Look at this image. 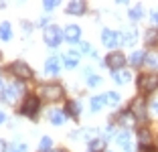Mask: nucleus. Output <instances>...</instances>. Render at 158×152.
Segmentation results:
<instances>
[{"mask_svg":"<svg viewBox=\"0 0 158 152\" xmlns=\"http://www.w3.org/2000/svg\"><path fill=\"white\" fill-rule=\"evenodd\" d=\"M43 39H45V43L51 47V49H57L65 37H63V31H61L57 24H51V27H47L45 31H43Z\"/></svg>","mask_w":158,"mask_h":152,"instance_id":"nucleus-1","label":"nucleus"},{"mask_svg":"<svg viewBox=\"0 0 158 152\" xmlns=\"http://www.w3.org/2000/svg\"><path fill=\"white\" fill-rule=\"evenodd\" d=\"M140 93H154L158 89V73H142L138 79Z\"/></svg>","mask_w":158,"mask_h":152,"instance_id":"nucleus-2","label":"nucleus"},{"mask_svg":"<svg viewBox=\"0 0 158 152\" xmlns=\"http://www.w3.org/2000/svg\"><path fill=\"white\" fill-rule=\"evenodd\" d=\"M10 73L14 75L16 79H20V81H28V79H33V69L28 67V63H24V61H14L12 65H10Z\"/></svg>","mask_w":158,"mask_h":152,"instance_id":"nucleus-3","label":"nucleus"},{"mask_svg":"<svg viewBox=\"0 0 158 152\" xmlns=\"http://www.w3.org/2000/svg\"><path fill=\"white\" fill-rule=\"evenodd\" d=\"M20 93H23V85H16V83H12V85H6L4 89H2V93H0V99L4 101V103H8V106H14L16 103V99L20 97Z\"/></svg>","mask_w":158,"mask_h":152,"instance_id":"nucleus-4","label":"nucleus"},{"mask_svg":"<svg viewBox=\"0 0 158 152\" xmlns=\"http://www.w3.org/2000/svg\"><path fill=\"white\" fill-rule=\"evenodd\" d=\"M39 106H41V101H39V97L35 95H27L23 101V106H20V114L27 116V118H37L39 114Z\"/></svg>","mask_w":158,"mask_h":152,"instance_id":"nucleus-5","label":"nucleus"},{"mask_svg":"<svg viewBox=\"0 0 158 152\" xmlns=\"http://www.w3.org/2000/svg\"><path fill=\"white\" fill-rule=\"evenodd\" d=\"M41 93L47 101H59L61 97L65 95V89H63V85H59V83H49V85H45V87L41 89Z\"/></svg>","mask_w":158,"mask_h":152,"instance_id":"nucleus-6","label":"nucleus"},{"mask_svg":"<svg viewBox=\"0 0 158 152\" xmlns=\"http://www.w3.org/2000/svg\"><path fill=\"white\" fill-rule=\"evenodd\" d=\"M128 63V59H126V55L122 53V51H112L110 55H107V59H106V65L110 67L112 71H120V69H124V65Z\"/></svg>","mask_w":158,"mask_h":152,"instance_id":"nucleus-7","label":"nucleus"},{"mask_svg":"<svg viewBox=\"0 0 158 152\" xmlns=\"http://www.w3.org/2000/svg\"><path fill=\"white\" fill-rule=\"evenodd\" d=\"M130 112L136 120H144L146 118V97L144 95H138L130 101Z\"/></svg>","mask_w":158,"mask_h":152,"instance_id":"nucleus-8","label":"nucleus"},{"mask_svg":"<svg viewBox=\"0 0 158 152\" xmlns=\"http://www.w3.org/2000/svg\"><path fill=\"white\" fill-rule=\"evenodd\" d=\"M102 43L107 47V49H114V47H118L122 43V37L118 35L116 31H112V28H103V32H102Z\"/></svg>","mask_w":158,"mask_h":152,"instance_id":"nucleus-9","label":"nucleus"},{"mask_svg":"<svg viewBox=\"0 0 158 152\" xmlns=\"http://www.w3.org/2000/svg\"><path fill=\"white\" fill-rule=\"evenodd\" d=\"M85 10H87V2H83V0H73L67 4V14H71V16H81Z\"/></svg>","mask_w":158,"mask_h":152,"instance_id":"nucleus-10","label":"nucleus"},{"mask_svg":"<svg viewBox=\"0 0 158 152\" xmlns=\"http://www.w3.org/2000/svg\"><path fill=\"white\" fill-rule=\"evenodd\" d=\"M63 37L69 43H79V39H81V28H79L77 24H69V27H65V31H63Z\"/></svg>","mask_w":158,"mask_h":152,"instance_id":"nucleus-11","label":"nucleus"},{"mask_svg":"<svg viewBox=\"0 0 158 152\" xmlns=\"http://www.w3.org/2000/svg\"><path fill=\"white\" fill-rule=\"evenodd\" d=\"M61 59L59 57H49V59H47V63H45V71L49 75H57L61 71Z\"/></svg>","mask_w":158,"mask_h":152,"instance_id":"nucleus-12","label":"nucleus"},{"mask_svg":"<svg viewBox=\"0 0 158 152\" xmlns=\"http://www.w3.org/2000/svg\"><path fill=\"white\" fill-rule=\"evenodd\" d=\"M118 142H120V146H122L124 152L134 150V144H132V138H130V132H128V130H124L122 134H118Z\"/></svg>","mask_w":158,"mask_h":152,"instance_id":"nucleus-13","label":"nucleus"},{"mask_svg":"<svg viewBox=\"0 0 158 152\" xmlns=\"http://www.w3.org/2000/svg\"><path fill=\"white\" fill-rule=\"evenodd\" d=\"M112 77L118 85H124V83H128L132 79V73L128 69H120V71H112Z\"/></svg>","mask_w":158,"mask_h":152,"instance_id":"nucleus-14","label":"nucleus"},{"mask_svg":"<svg viewBox=\"0 0 158 152\" xmlns=\"http://www.w3.org/2000/svg\"><path fill=\"white\" fill-rule=\"evenodd\" d=\"M49 120H51V124L61 126V124H65L67 114H65L63 110H51V112H49Z\"/></svg>","mask_w":158,"mask_h":152,"instance_id":"nucleus-15","label":"nucleus"},{"mask_svg":"<svg viewBox=\"0 0 158 152\" xmlns=\"http://www.w3.org/2000/svg\"><path fill=\"white\" fill-rule=\"evenodd\" d=\"M136 41H138V31H136V28L126 31V32H124V37H122V43H124L126 47H134Z\"/></svg>","mask_w":158,"mask_h":152,"instance_id":"nucleus-16","label":"nucleus"},{"mask_svg":"<svg viewBox=\"0 0 158 152\" xmlns=\"http://www.w3.org/2000/svg\"><path fill=\"white\" fill-rule=\"evenodd\" d=\"M150 142H152V134H150L146 128H142L138 132V144L142 148H150Z\"/></svg>","mask_w":158,"mask_h":152,"instance_id":"nucleus-17","label":"nucleus"},{"mask_svg":"<svg viewBox=\"0 0 158 152\" xmlns=\"http://www.w3.org/2000/svg\"><path fill=\"white\" fill-rule=\"evenodd\" d=\"M65 112L67 116H73V118H77L79 116V112H81V103H79V101H67L65 103Z\"/></svg>","mask_w":158,"mask_h":152,"instance_id":"nucleus-18","label":"nucleus"},{"mask_svg":"<svg viewBox=\"0 0 158 152\" xmlns=\"http://www.w3.org/2000/svg\"><path fill=\"white\" fill-rule=\"evenodd\" d=\"M61 61H63V65H65V69H75L77 63H79V57L75 55V53H67Z\"/></svg>","mask_w":158,"mask_h":152,"instance_id":"nucleus-19","label":"nucleus"},{"mask_svg":"<svg viewBox=\"0 0 158 152\" xmlns=\"http://www.w3.org/2000/svg\"><path fill=\"white\" fill-rule=\"evenodd\" d=\"M144 43H146L148 47L158 45V31H156V28H148V31H146V35H144Z\"/></svg>","mask_w":158,"mask_h":152,"instance_id":"nucleus-20","label":"nucleus"},{"mask_svg":"<svg viewBox=\"0 0 158 152\" xmlns=\"http://www.w3.org/2000/svg\"><path fill=\"white\" fill-rule=\"evenodd\" d=\"M142 61H146V53L144 51H134V53L130 55V65H134V67L142 65Z\"/></svg>","mask_w":158,"mask_h":152,"instance_id":"nucleus-21","label":"nucleus"},{"mask_svg":"<svg viewBox=\"0 0 158 152\" xmlns=\"http://www.w3.org/2000/svg\"><path fill=\"white\" fill-rule=\"evenodd\" d=\"M134 120H136V118L132 116V112L128 110V112H124V114L120 116V120H118V122H120V126H124V128H130V126L134 124Z\"/></svg>","mask_w":158,"mask_h":152,"instance_id":"nucleus-22","label":"nucleus"},{"mask_svg":"<svg viewBox=\"0 0 158 152\" xmlns=\"http://www.w3.org/2000/svg\"><path fill=\"white\" fill-rule=\"evenodd\" d=\"M106 106V95H93L91 97V112H99Z\"/></svg>","mask_w":158,"mask_h":152,"instance_id":"nucleus-23","label":"nucleus"},{"mask_svg":"<svg viewBox=\"0 0 158 152\" xmlns=\"http://www.w3.org/2000/svg\"><path fill=\"white\" fill-rule=\"evenodd\" d=\"M146 67L148 69H158V53H146Z\"/></svg>","mask_w":158,"mask_h":152,"instance_id":"nucleus-24","label":"nucleus"},{"mask_svg":"<svg viewBox=\"0 0 158 152\" xmlns=\"http://www.w3.org/2000/svg\"><path fill=\"white\" fill-rule=\"evenodd\" d=\"M0 39H2V41H10V39H12L10 23H2V24H0Z\"/></svg>","mask_w":158,"mask_h":152,"instance_id":"nucleus-25","label":"nucleus"},{"mask_svg":"<svg viewBox=\"0 0 158 152\" xmlns=\"http://www.w3.org/2000/svg\"><path fill=\"white\" fill-rule=\"evenodd\" d=\"M103 148H106V140L95 138V140H91V142H89V150H91V152H102Z\"/></svg>","mask_w":158,"mask_h":152,"instance_id":"nucleus-26","label":"nucleus"},{"mask_svg":"<svg viewBox=\"0 0 158 152\" xmlns=\"http://www.w3.org/2000/svg\"><path fill=\"white\" fill-rule=\"evenodd\" d=\"M106 103H107V106H118V103H120V93L107 91L106 93Z\"/></svg>","mask_w":158,"mask_h":152,"instance_id":"nucleus-27","label":"nucleus"},{"mask_svg":"<svg viewBox=\"0 0 158 152\" xmlns=\"http://www.w3.org/2000/svg\"><path fill=\"white\" fill-rule=\"evenodd\" d=\"M51 148H53V140L49 138V136H45V138L41 140V146H39V150H41V152H51Z\"/></svg>","mask_w":158,"mask_h":152,"instance_id":"nucleus-28","label":"nucleus"},{"mask_svg":"<svg viewBox=\"0 0 158 152\" xmlns=\"http://www.w3.org/2000/svg\"><path fill=\"white\" fill-rule=\"evenodd\" d=\"M128 16H130V20H140V19H142V8H140V6H134V8H130Z\"/></svg>","mask_w":158,"mask_h":152,"instance_id":"nucleus-29","label":"nucleus"},{"mask_svg":"<svg viewBox=\"0 0 158 152\" xmlns=\"http://www.w3.org/2000/svg\"><path fill=\"white\" fill-rule=\"evenodd\" d=\"M8 152H27V144H23V142H14L12 146L8 148Z\"/></svg>","mask_w":158,"mask_h":152,"instance_id":"nucleus-30","label":"nucleus"},{"mask_svg":"<svg viewBox=\"0 0 158 152\" xmlns=\"http://www.w3.org/2000/svg\"><path fill=\"white\" fill-rule=\"evenodd\" d=\"M87 85H89V87L102 85V77H99V75H89V77H87Z\"/></svg>","mask_w":158,"mask_h":152,"instance_id":"nucleus-31","label":"nucleus"},{"mask_svg":"<svg viewBox=\"0 0 158 152\" xmlns=\"http://www.w3.org/2000/svg\"><path fill=\"white\" fill-rule=\"evenodd\" d=\"M57 6H59V2H55V0H45V2H43V8H45L47 12H51V10H55Z\"/></svg>","mask_w":158,"mask_h":152,"instance_id":"nucleus-32","label":"nucleus"},{"mask_svg":"<svg viewBox=\"0 0 158 152\" xmlns=\"http://www.w3.org/2000/svg\"><path fill=\"white\" fill-rule=\"evenodd\" d=\"M79 53H83V55H87V53H91V49H89V43H85V41H81L79 43Z\"/></svg>","mask_w":158,"mask_h":152,"instance_id":"nucleus-33","label":"nucleus"},{"mask_svg":"<svg viewBox=\"0 0 158 152\" xmlns=\"http://www.w3.org/2000/svg\"><path fill=\"white\" fill-rule=\"evenodd\" d=\"M150 112H152L154 116H158V99L152 101V106H150Z\"/></svg>","mask_w":158,"mask_h":152,"instance_id":"nucleus-34","label":"nucleus"},{"mask_svg":"<svg viewBox=\"0 0 158 152\" xmlns=\"http://www.w3.org/2000/svg\"><path fill=\"white\" fill-rule=\"evenodd\" d=\"M150 19H152V23H154V24H158V10H152Z\"/></svg>","mask_w":158,"mask_h":152,"instance_id":"nucleus-35","label":"nucleus"},{"mask_svg":"<svg viewBox=\"0 0 158 152\" xmlns=\"http://www.w3.org/2000/svg\"><path fill=\"white\" fill-rule=\"evenodd\" d=\"M4 150H6V142L0 138V152H4Z\"/></svg>","mask_w":158,"mask_h":152,"instance_id":"nucleus-36","label":"nucleus"},{"mask_svg":"<svg viewBox=\"0 0 158 152\" xmlns=\"http://www.w3.org/2000/svg\"><path fill=\"white\" fill-rule=\"evenodd\" d=\"M2 122H4V114H2V112H0V124H2Z\"/></svg>","mask_w":158,"mask_h":152,"instance_id":"nucleus-37","label":"nucleus"},{"mask_svg":"<svg viewBox=\"0 0 158 152\" xmlns=\"http://www.w3.org/2000/svg\"><path fill=\"white\" fill-rule=\"evenodd\" d=\"M51 152H65V150H51Z\"/></svg>","mask_w":158,"mask_h":152,"instance_id":"nucleus-38","label":"nucleus"},{"mask_svg":"<svg viewBox=\"0 0 158 152\" xmlns=\"http://www.w3.org/2000/svg\"><path fill=\"white\" fill-rule=\"evenodd\" d=\"M110 152H114V150H110Z\"/></svg>","mask_w":158,"mask_h":152,"instance_id":"nucleus-39","label":"nucleus"},{"mask_svg":"<svg viewBox=\"0 0 158 152\" xmlns=\"http://www.w3.org/2000/svg\"><path fill=\"white\" fill-rule=\"evenodd\" d=\"M0 83H2V81H0Z\"/></svg>","mask_w":158,"mask_h":152,"instance_id":"nucleus-40","label":"nucleus"}]
</instances>
